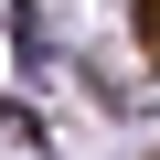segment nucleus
I'll list each match as a JSON object with an SVG mask.
<instances>
[]
</instances>
